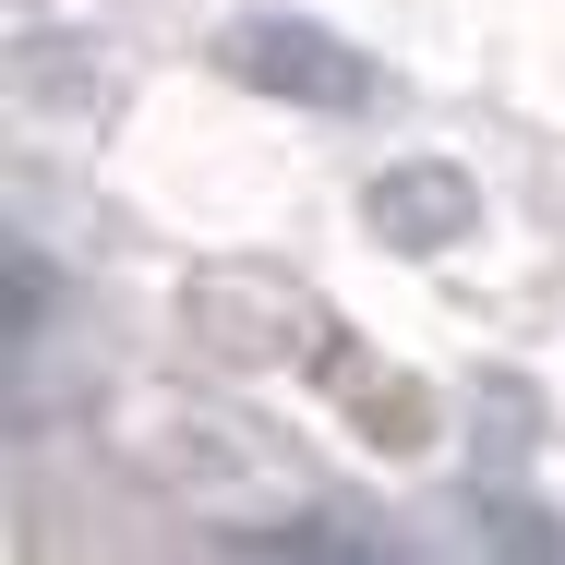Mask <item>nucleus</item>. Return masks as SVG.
I'll list each match as a JSON object with an SVG mask.
<instances>
[{
    "mask_svg": "<svg viewBox=\"0 0 565 565\" xmlns=\"http://www.w3.org/2000/svg\"><path fill=\"white\" fill-rule=\"evenodd\" d=\"M228 73L253 85V97H289V109H373L385 85H373V61L326 36V24H301V12H253L241 36H228Z\"/></svg>",
    "mask_w": 565,
    "mask_h": 565,
    "instance_id": "1",
    "label": "nucleus"
},
{
    "mask_svg": "<svg viewBox=\"0 0 565 565\" xmlns=\"http://www.w3.org/2000/svg\"><path fill=\"white\" fill-rule=\"evenodd\" d=\"M361 217H373V241H385V253H446V241H469L481 193L457 181L446 157H409V169H385V181L361 193Z\"/></svg>",
    "mask_w": 565,
    "mask_h": 565,
    "instance_id": "2",
    "label": "nucleus"
},
{
    "mask_svg": "<svg viewBox=\"0 0 565 565\" xmlns=\"http://www.w3.org/2000/svg\"><path fill=\"white\" fill-rule=\"evenodd\" d=\"M12 85L36 97V109H109V49H73V36H24L12 49Z\"/></svg>",
    "mask_w": 565,
    "mask_h": 565,
    "instance_id": "3",
    "label": "nucleus"
}]
</instances>
